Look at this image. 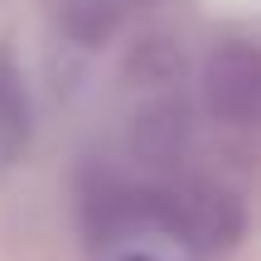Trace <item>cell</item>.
Wrapping results in <instances>:
<instances>
[{
	"label": "cell",
	"instance_id": "cell-2",
	"mask_svg": "<svg viewBox=\"0 0 261 261\" xmlns=\"http://www.w3.org/2000/svg\"><path fill=\"white\" fill-rule=\"evenodd\" d=\"M24 140H29V92H24V77L0 58V169L19 160Z\"/></svg>",
	"mask_w": 261,
	"mask_h": 261
},
{
	"label": "cell",
	"instance_id": "cell-1",
	"mask_svg": "<svg viewBox=\"0 0 261 261\" xmlns=\"http://www.w3.org/2000/svg\"><path fill=\"white\" fill-rule=\"evenodd\" d=\"M203 107L213 121L223 126H261V44L252 39H223L213 54L203 58Z\"/></svg>",
	"mask_w": 261,
	"mask_h": 261
},
{
	"label": "cell",
	"instance_id": "cell-3",
	"mask_svg": "<svg viewBox=\"0 0 261 261\" xmlns=\"http://www.w3.org/2000/svg\"><path fill=\"white\" fill-rule=\"evenodd\" d=\"M116 261H169L165 256V247H155V242H140V247H126Z\"/></svg>",
	"mask_w": 261,
	"mask_h": 261
}]
</instances>
